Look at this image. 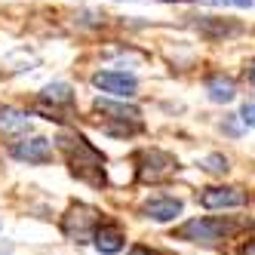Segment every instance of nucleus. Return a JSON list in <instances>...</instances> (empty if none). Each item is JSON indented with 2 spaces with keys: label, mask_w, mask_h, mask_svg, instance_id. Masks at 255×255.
I'll list each match as a JSON object with an SVG mask.
<instances>
[{
  "label": "nucleus",
  "mask_w": 255,
  "mask_h": 255,
  "mask_svg": "<svg viewBox=\"0 0 255 255\" xmlns=\"http://www.w3.org/2000/svg\"><path fill=\"white\" fill-rule=\"evenodd\" d=\"M126 255H175V252H166V249H157V246H144V243H135Z\"/></svg>",
  "instance_id": "16"
},
{
  "label": "nucleus",
  "mask_w": 255,
  "mask_h": 255,
  "mask_svg": "<svg viewBox=\"0 0 255 255\" xmlns=\"http://www.w3.org/2000/svg\"><path fill=\"white\" fill-rule=\"evenodd\" d=\"M197 200L206 209H234L246 203V191L243 188H203L197 194Z\"/></svg>",
  "instance_id": "7"
},
{
  "label": "nucleus",
  "mask_w": 255,
  "mask_h": 255,
  "mask_svg": "<svg viewBox=\"0 0 255 255\" xmlns=\"http://www.w3.org/2000/svg\"><path fill=\"white\" fill-rule=\"evenodd\" d=\"M96 111L105 114L108 120H120L123 126H132V129H141V114L138 108L126 105V102H114V99H96Z\"/></svg>",
  "instance_id": "9"
},
{
  "label": "nucleus",
  "mask_w": 255,
  "mask_h": 255,
  "mask_svg": "<svg viewBox=\"0 0 255 255\" xmlns=\"http://www.w3.org/2000/svg\"><path fill=\"white\" fill-rule=\"evenodd\" d=\"M206 172H215V175H222V172H228L231 166H228V157H222V154H209V157H203V163H200Z\"/></svg>",
  "instance_id": "15"
},
{
  "label": "nucleus",
  "mask_w": 255,
  "mask_h": 255,
  "mask_svg": "<svg viewBox=\"0 0 255 255\" xmlns=\"http://www.w3.org/2000/svg\"><path fill=\"white\" fill-rule=\"evenodd\" d=\"M99 225H102V212L89 203H71L68 212L62 215V234L71 243H80V246L93 240Z\"/></svg>",
  "instance_id": "3"
},
{
  "label": "nucleus",
  "mask_w": 255,
  "mask_h": 255,
  "mask_svg": "<svg viewBox=\"0 0 255 255\" xmlns=\"http://www.w3.org/2000/svg\"><path fill=\"white\" fill-rule=\"evenodd\" d=\"M40 102H52V105H65V108H71V105H74V89H71L68 83H49V86L43 89Z\"/></svg>",
  "instance_id": "13"
},
{
  "label": "nucleus",
  "mask_w": 255,
  "mask_h": 255,
  "mask_svg": "<svg viewBox=\"0 0 255 255\" xmlns=\"http://www.w3.org/2000/svg\"><path fill=\"white\" fill-rule=\"evenodd\" d=\"M228 3H234V6H249L252 0H228Z\"/></svg>",
  "instance_id": "20"
},
{
  "label": "nucleus",
  "mask_w": 255,
  "mask_h": 255,
  "mask_svg": "<svg viewBox=\"0 0 255 255\" xmlns=\"http://www.w3.org/2000/svg\"><path fill=\"white\" fill-rule=\"evenodd\" d=\"M135 172L141 185H160L178 172V160L160 148H144L135 154Z\"/></svg>",
  "instance_id": "4"
},
{
  "label": "nucleus",
  "mask_w": 255,
  "mask_h": 255,
  "mask_svg": "<svg viewBox=\"0 0 255 255\" xmlns=\"http://www.w3.org/2000/svg\"><path fill=\"white\" fill-rule=\"evenodd\" d=\"M93 83L114 99H132L135 89H138V80L132 74H123V71H99L93 77Z\"/></svg>",
  "instance_id": "5"
},
{
  "label": "nucleus",
  "mask_w": 255,
  "mask_h": 255,
  "mask_svg": "<svg viewBox=\"0 0 255 255\" xmlns=\"http://www.w3.org/2000/svg\"><path fill=\"white\" fill-rule=\"evenodd\" d=\"M93 246H96L102 255H114V252H120V249L126 246V234H123V228L114 225V222H102V225L96 228V234H93Z\"/></svg>",
  "instance_id": "11"
},
{
  "label": "nucleus",
  "mask_w": 255,
  "mask_h": 255,
  "mask_svg": "<svg viewBox=\"0 0 255 255\" xmlns=\"http://www.w3.org/2000/svg\"><path fill=\"white\" fill-rule=\"evenodd\" d=\"M194 25L206 40H228V37L243 34V25L237 19H218V15H200Z\"/></svg>",
  "instance_id": "8"
},
{
  "label": "nucleus",
  "mask_w": 255,
  "mask_h": 255,
  "mask_svg": "<svg viewBox=\"0 0 255 255\" xmlns=\"http://www.w3.org/2000/svg\"><path fill=\"white\" fill-rule=\"evenodd\" d=\"M240 120H243L246 126H255V99H249V102L243 105V111H240Z\"/></svg>",
  "instance_id": "17"
},
{
  "label": "nucleus",
  "mask_w": 255,
  "mask_h": 255,
  "mask_svg": "<svg viewBox=\"0 0 255 255\" xmlns=\"http://www.w3.org/2000/svg\"><path fill=\"white\" fill-rule=\"evenodd\" d=\"M206 93H209L212 102L225 105V102H231V99L237 96V86H234L231 77H209V80H206Z\"/></svg>",
  "instance_id": "12"
},
{
  "label": "nucleus",
  "mask_w": 255,
  "mask_h": 255,
  "mask_svg": "<svg viewBox=\"0 0 255 255\" xmlns=\"http://www.w3.org/2000/svg\"><path fill=\"white\" fill-rule=\"evenodd\" d=\"M246 74H249V83H252V86H255V59H252V62H249V68H246Z\"/></svg>",
  "instance_id": "19"
},
{
  "label": "nucleus",
  "mask_w": 255,
  "mask_h": 255,
  "mask_svg": "<svg viewBox=\"0 0 255 255\" xmlns=\"http://www.w3.org/2000/svg\"><path fill=\"white\" fill-rule=\"evenodd\" d=\"M181 200L178 197H151L141 203V215L151 218V222H172V218L181 215Z\"/></svg>",
  "instance_id": "10"
},
{
  "label": "nucleus",
  "mask_w": 255,
  "mask_h": 255,
  "mask_svg": "<svg viewBox=\"0 0 255 255\" xmlns=\"http://www.w3.org/2000/svg\"><path fill=\"white\" fill-rule=\"evenodd\" d=\"M246 222L240 218H191L181 228H175V240H188V243H197V246H218L231 240V237L240 231Z\"/></svg>",
  "instance_id": "2"
},
{
  "label": "nucleus",
  "mask_w": 255,
  "mask_h": 255,
  "mask_svg": "<svg viewBox=\"0 0 255 255\" xmlns=\"http://www.w3.org/2000/svg\"><path fill=\"white\" fill-rule=\"evenodd\" d=\"M166 3H191V0H166Z\"/></svg>",
  "instance_id": "21"
},
{
  "label": "nucleus",
  "mask_w": 255,
  "mask_h": 255,
  "mask_svg": "<svg viewBox=\"0 0 255 255\" xmlns=\"http://www.w3.org/2000/svg\"><path fill=\"white\" fill-rule=\"evenodd\" d=\"M9 154L15 160H22V163H31V166H43V163L52 160V144L40 135H34V138H22V141H15Z\"/></svg>",
  "instance_id": "6"
},
{
  "label": "nucleus",
  "mask_w": 255,
  "mask_h": 255,
  "mask_svg": "<svg viewBox=\"0 0 255 255\" xmlns=\"http://www.w3.org/2000/svg\"><path fill=\"white\" fill-rule=\"evenodd\" d=\"M59 151L65 154V163L74 178H80L83 185L102 191L108 185V169H105V154L96 148L93 141L80 132H62L59 138Z\"/></svg>",
  "instance_id": "1"
},
{
  "label": "nucleus",
  "mask_w": 255,
  "mask_h": 255,
  "mask_svg": "<svg viewBox=\"0 0 255 255\" xmlns=\"http://www.w3.org/2000/svg\"><path fill=\"white\" fill-rule=\"evenodd\" d=\"M31 126V117L22 111H12V108H0V129L6 132H22Z\"/></svg>",
  "instance_id": "14"
},
{
  "label": "nucleus",
  "mask_w": 255,
  "mask_h": 255,
  "mask_svg": "<svg viewBox=\"0 0 255 255\" xmlns=\"http://www.w3.org/2000/svg\"><path fill=\"white\" fill-rule=\"evenodd\" d=\"M240 255H255V231H252V237H246V240H243Z\"/></svg>",
  "instance_id": "18"
}]
</instances>
